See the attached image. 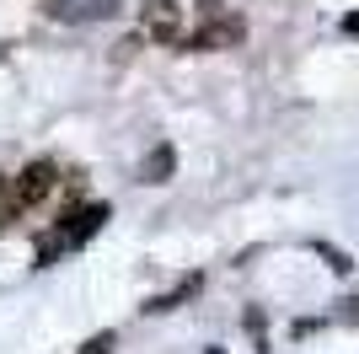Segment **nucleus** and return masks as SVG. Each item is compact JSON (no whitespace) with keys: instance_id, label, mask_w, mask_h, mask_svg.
Returning <instances> with one entry per match:
<instances>
[{"instance_id":"1","label":"nucleus","mask_w":359,"mask_h":354,"mask_svg":"<svg viewBox=\"0 0 359 354\" xmlns=\"http://www.w3.org/2000/svg\"><path fill=\"white\" fill-rule=\"evenodd\" d=\"M123 11V0H43V16L54 22H113Z\"/></svg>"},{"instance_id":"2","label":"nucleus","mask_w":359,"mask_h":354,"mask_svg":"<svg viewBox=\"0 0 359 354\" xmlns=\"http://www.w3.org/2000/svg\"><path fill=\"white\" fill-rule=\"evenodd\" d=\"M54 177H60V172H54V162H27V166H22V177H16V204H43V199H48V193H54Z\"/></svg>"},{"instance_id":"3","label":"nucleus","mask_w":359,"mask_h":354,"mask_svg":"<svg viewBox=\"0 0 359 354\" xmlns=\"http://www.w3.org/2000/svg\"><path fill=\"white\" fill-rule=\"evenodd\" d=\"M177 0H145V32L156 38V44H172L177 38Z\"/></svg>"},{"instance_id":"4","label":"nucleus","mask_w":359,"mask_h":354,"mask_svg":"<svg viewBox=\"0 0 359 354\" xmlns=\"http://www.w3.org/2000/svg\"><path fill=\"white\" fill-rule=\"evenodd\" d=\"M225 44H241V22H236V16H225V22L210 16V27L194 32V48H225Z\"/></svg>"},{"instance_id":"5","label":"nucleus","mask_w":359,"mask_h":354,"mask_svg":"<svg viewBox=\"0 0 359 354\" xmlns=\"http://www.w3.org/2000/svg\"><path fill=\"white\" fill-rule=\"evenodd\" d=\"M172 166H177V150H172V145H156L145 162H140V183H166Z\"/></svg>"},{"instance_id":"6","label":"nucleus","mask_w":359,"mask_h":354,"mask_svg":"<svg viewBox=\"0 0 359 354\" xmlns=\"http://www.w3.org/2000/svg\"><path fill=\"white\" fill-rule=\"evenodd\" d=\"M107 349H113V333H97V339H91L81 354H107Z\"/></svg>"},{"instance_id":"7","label":"nucleus","mask_w":359,"mask_h":354,"mask_svg":"<svg viewBox=\"0 0 359 354\" xmlns=\"http://www.w3.org/2000/svg\"><path fill=\"white\" fill-rule=\"evenodd\" d=\"M322 258H327V263L338 268V274H348V268H354V263H348V258H344V252H332V247H322Z\"/></svg>"},{"instance_id":"8","label":"nucleus","mask_w":359,"mask_h":354,"mask_svg":"<svg viewBox=\"0 0 359 354\" xmlns=\"http://www.w3.org/2000/svg\"><path fill=\"white\" fill-rule=\"evenodd\" d=\"M344 322H359V295H354V301H344Z\"/></svg>"},{"instance_id":"9","label":"nucleus","mask_w":359,"mask_h":354,"mask_svg":"<svg viewBox=\"0 0 359 354\" xmlns=\"http://www.w3.org/2000/svg\"><path fill=\"white\" fill-rule=\"evenodd\" d=\"M344 32H348V38H359V11H354V16H344Z\"/></svg>"}]
</instances>
